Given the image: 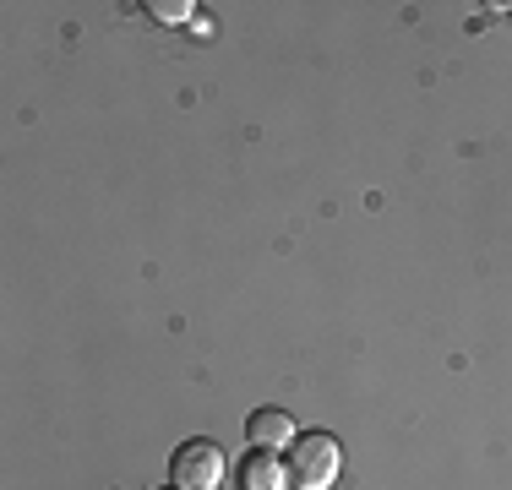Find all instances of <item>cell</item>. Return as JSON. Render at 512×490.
Wrapping results in <instances>:
<instances>
[{"mask_svg":"<svg viewBox=\"0 0 512 490\" xmlns=\"http://www.w3.org/2000/svg\"><path fill=\"white\" fill-rule=\"evenodd\" d=\"M284 474L295 490H333L344 474V447L327 431H300L295 447L284 452Z\"/></svg>","mask_w":512,"mask_h":490,"instance_id":"1","label":"cell"},{"mask_svg":"<svg viewBox=\"0 0 512 490\" xmlns=\"http://www.w3.org/2000/svg\"><path fill=\"white\" fill-rule=\"evenodd\" d=\"M224 452H218L213 436H191L169 452V485L175 490H218L224 485Z\"/></svg>","mask_w":512,"mask_h":490,"instance_id":"2","label":"cell"},{"mask_svg":"<svg viewBox=\"0 0 512 490\" xmlns=\"http://www.w3.org/2000/svg\"><path fill=\"white\" fill-rule=\"evenodd\" d=\"M295 414L289 409H278V403H267V409H251V420H246V441L251 447H262V452H289L295 447Z\"/></svg>","mask_w":512,"mask_h":490,"instance_id":"3","label":"cell"},{"mask_svg":"<svg viewBox=\"0 0 512 490\" xmlns=\"http://www.w3.org/2000/svg\"><path fill=\"white\" fill-rule=\"evenodd\" d=\"M289 474H284V452H262L251 447L240 458V490H284Z\"/></svg>","mask_w":512,"mask_h":490,"instance_id":"4","label":"cell"},{"mask_svg":"<svg viewBox=\"0 0 512 490\" xmlns=\"http://www.w3.org/2000/svg\"><path fill=\"white\" fill-rule=\"evenodd\" d=\"M148 11H153L158 22H186L197 6H191V0H148Z\"/></svg>","mask_w":512,"mask_h":490,"instance_id":"5","label":"cell"},{"mask_svg":"<svg viewBox=\"0 0 512 490\" xmlns=\"http://www.w3.org/2000/svg\"><path fill=\"white\" fill-rule=\"evenodd\" d=\"M169 490H175V485H169Z\"/></svg>","mask_w":512,"mask_h":490,"instance_id":"6","label":"cell"}]
</instances>
